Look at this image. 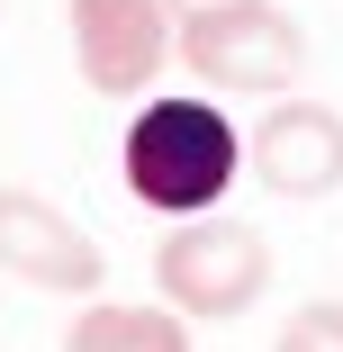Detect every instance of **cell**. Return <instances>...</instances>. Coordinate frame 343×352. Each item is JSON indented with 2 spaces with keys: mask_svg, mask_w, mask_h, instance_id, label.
<instances>
[{
  "mask_svg": "<svg viewBox=\"0 0 343 352\" xmlns=\"http://www.w3.org/2000/svg\"><path fill=\"white\" fill-rule=\"evenodd\" d=\"M126 190L163 208V217H199V208H217L226 181L244 172V135L208 109V100H145L126 126V154H118Z\"/></svg>",
  "mask_w": 343,
  "mask_h": 352,
  "instance_id": "6da1fadb",
  "label": "cell"
},
{
  "mask_svg": "<svg viewBox=\"0 0 343 352\" xmlns=\"http://www.w3.org/2000/svg\"><path fill=\"white\" fill-rule=\"evenodd\" d=\"M154 289H163L172 316L226 325V316H244V307L271 289V244H262L244 217H181V226L154 244Z\"/></svg>",
  "mask_w": 343,
  "mask_h": 352,
  "instance_id": "7a4b0ae2",
  "label": "cell"
},
{
  "mask_svg": "<svg viewBox=\"0 0 343 352\" xmlns=\"http://www.w3.org/2000/svg\"><path fill=\"white\" fill-rule=\"evenodd\" d=\"M172 63H190L208 91H244V100H289L307 73V28L271 0H244V10L217 19H181Z\"/></svg>",
  "mask_w": 343,
  "mask_h": 352,
  "instance_id": "3957f363",
  "label": "cell"
},
{
  "mask_svg": "<svg viewBox=\"0 0 343 352\" xmlns=\"http://www.w3.org/2000/svg\"><path fill=\"white\" fill-rule=\"evenodd\" d=\"M172 10L163 0H73V63L100 100L145 91L154 73H172Z\"/></svg>",
  "mask_w": 343,
  "mask_h": 352,
  "instance_id": "277c9868",
  "label": "cell"
},
{
  "mask_svg": "<svg viewBox=\"0 0 343 352\" xmlns=\"http://www.w3.org/2000/svg\"><path fill=\"white\" fill-rule=\"evenodd\" d=\"M0 271L27 280V289H54V298H91L100 289V244L63 217V208H45L36 190H0Z\"/></svg>",
  "mask_w": 343,
  "mask_h": 352,
  "instance_id": "5b68a950",
  "label": "cell"
},
{
  "mask_svg": "<svg viewBox=\"0 0 343 352\" xmlns=\"http://www.w3.org/2000/svg\"><path fill=\"white\" fill-rule=\"evenodd\" d=\"M244 163L262 172V190H280V199H334L343 190V109L271 100V118L244 145Z\"/></svg>",
  "mask_w": 343,
  "mask_h": 352,
  "instance_id": "8992f818",
  "label": "cell"
},
{
  "mask_svg": "<svg viewBox=\"0 0 343 352\" xmlns=\"http://www.w3.org/2000/svg\"><path fill=\"white\" fill-rule=\"evenodd\" d=\"M63 352H190V316L135 307V298H91L63 334Z\"/></svg>",
  "mask_w": 343,
  "mask_h": 352,
  "instance_id": "52a82bcc",
  "label": "cell"
},
{
  "mask_svg": "<svg viewBox=\"0 0 343 352\" xmlns=\"http://www.w3.org/2000/svg\"><path fill=\"white\" fill-rule=\"evenodd\" d=\"M271 352H343V298H307V307L280 325Z\"/></svg>",
  "mask_w": 343,
  "mask_h": 352,
  "instance_id": "ba28073f",
  "label": "cell"
},
{
  "mask_svg": "<svg viewBox=\"0 0 343 352\" xmlns=\"http://www.w3.org/2000/svg\"><path fill=\"white\" fill-rule=\"evenodd\" d=\"M172 19H217V10H244V0H163Z\"/></svg>",
  "mask_w": 343,
  "mask_h": 352,
  "instance_id": "9c48e42d",
  "label": "cell"
}]
</instances>
